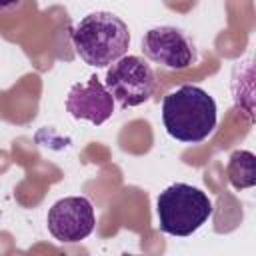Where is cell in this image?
I'll list each match as a JSON object with an SVG mask.
<instances>
[{"mask_svg": "<svg viewBox=\"0 0 256 256\" xmlns=\"http://www.w3.org/2000/svg\"><path fill=\"white\" fill-rule=\"evenodd\" d=\"M158 228L170 236H190L212 216V202L196 186L176 182L156 198Z\"/></svg>", "mask_w": 256, "mask_h": 256, "instance_id": "obj_3", "label": "cell"}, {"mask_svg": "<svg viewBox=\"0 0 256 256\" xmlns=\"http://www.w3.org/2000/svg\"><path fill=\"white\" fill-rule=\"evenodd\" d=\"M22 0H0V10H10L14 6H18Z\"/></svg>", "mask_w": 256, "mask_h": 256, "instance_id": "obj_9", "label": "cell"}, {"mask_svg": "<svg viewBox=\"0 0 256 256\" xmlns=\"http://www.w3.org/2000/svg\"><path fill=\"white\" fill-rule=\"evenodd\" d=\"M66 110L76 120H88L100 126L114 114V98L96 76H90L86 82H76L70 88Z\"/></svg>", "mask_w": 256, "mask_h": 256, "instance_id": "obj_7", "label": "cell"}, {"mask_svg": "<svg viewBox=\"0 0 256 256\" xmlns=\"http://www.w3.org/2000/svg\"><path fill=\"white\" fill-rule=\"evenodd\" d=\"M76 54L90 66L104 68L120 60L130 46V32L112 12H92L72 28Z\"/></svg>", "mask_w": 256, "mask_h": 256, "instance_id": "obj_2", "label": "cell"}, {"mask_svg": "<svg viewBox=\"0 0 256 256\" xmlns=\"http://www.w3.org/2000/svg\"><path fill=\"white\" fill-rule=\"evenodd\" d=\"M226 176L236 190L252 188L256 184V158L250 150H236L228 158Z\"/></svg>", "mask_w": 256, "mask_h": 256, "instance_id": "obj_8", "label": "cell"}, {"mask_svg": "<svg viewBox=\"0 0 256 256\" xmlns=\"http://www.w3.org/2000/svg\"><path fill=\"white\" fill-rule=\"evenodd\" d=\"M142 52L154 64L168 70H184L196 60L192 40L174 26H156L142 36Z\"/></svg>", "mask_w": 256, "mask_h": 256, "instance_id": "obj_5", "label": "cell"}, {"mask_svg": "<svg viewBox=\"0 0 256 256\" xmlns=\"http://www.w3.org/2000/svg\"><path fill=\"white\" fill-rule=\"evenodd\" d=\"M104 86L122 108H134L154 96L156 76L144 58L124 54L120 60L110 64Z\"/></svg>", "mask_w": 256, "mask_h": 256, "instance_id": "obj_4", "label": "cell"}, {"mask_svg": "<svg viewBox=\"0 0 256 256\" xmlns=\"http://www.w3.org/2000/svg\"><path fill=\"white\" fill-rule=\"evenodd\" d=\"M162 122L174 140L198 144L216 128V102L204 88L184 84L164 96Z\"/></svg>", "mask_w": 256, "mask_h": 256, "instance_id": "obj_1", "label": "cell"}, {"mask_svg": "<svg viewBox=\"0 0 256 256\" xmlns=\"http://www.w3.org/2000/svg\"><path fill=\"white\" fill-rule=\"evenodd\" d=\"M94 208L84 196H68L52 204L46 216L48 232L58 242H80L94 230Z\"/></svg>", "mask_w": 256, "mask_h": 256, "instance_id": "obj_6", "label": "cell"}]
</instances>
